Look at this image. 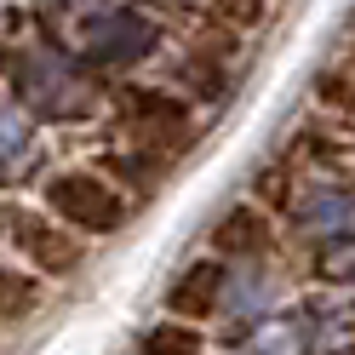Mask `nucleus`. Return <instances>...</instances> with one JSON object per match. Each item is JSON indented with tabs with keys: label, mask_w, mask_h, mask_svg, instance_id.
Segmentation results:
<instances>
[{
	"label": "nucleus",
	"mask_w": 355,
	"mask_h": 355,
	"mask_svg": "<svg viewBox=\"0 0 355 355\" xmlns=\"http://www.w3.org/2000/svg\"><path fill=\"white\" fill-rule=\"evenodd\" d=\"M109 103H115V121L132 138V149H144L166 166L201 138V109L184 92H172L166 80H126L109 92Z\"/></svg>",
	"instance_id": "obj_3"
},
{
	"label": "nucleus",
	"mask_w": 355,
	"mask_h": 355,
	"mask_svg": "<svg viewBox=\"0 0 355 355\" xmlns=\"http://www.w3.org/2000/svg\"><path fill=\"white\" fill-rule=\"evenodd\" d=\"M40 161H46V149H40V126L17 103H0V184L35 178ZM40 178H46V172H40Z\"/></svg>",
	"instance_id": "obj_10"
},
{
	"label": "nucleus",
	"mask_w": 355,
	"mask_h": 355,
	"mask_svg": "<svg viewBox=\"0 0 355 355\" xmlns=\"http://www.w3.org/2000/svg\"><path fill=\"white\" fill-rule=\"evenodd\" d=\"M40 304H46V281L35 270H24L17 258H0V327L29 321Z\"/></svg>",
	"instance_id": "obj_12"
},
{
	"label": "nucleus",
	"mask_w": 355,
	"mask_h": 355,
	"mask_svg": "<svg viewBox=\"0 0 355 355\" xmlns=\"http://www.w3.org/2000/svg\"><path fill=\"white\" fill-rule=\"evenodd\" d=\"M281 309H286V281L275 275V263H230L218 315H230V321H241V332H252L263 321H275Z\"/></svg>",
	"instance_id": "obj_8"
},
{
	"label": "nucleus",
	"mask_w": 355,
	"mask_h": 355,
	"mask_svg": "<svg viewBox=\"0 0 355 355\" xmlns=\"http://www.w3.org/2000/svg\"><path fill=\"white\" fill-rule=\"evenodd\" d=\"M270 6L275 0H201L207 29H218V35H258L270 24Z\"/></svg>",
	"instance_id": "obj_14"
},
{
	"label": "nucleus",
	"mask_w": 355,
	"mask_h": 355,
	"mask_svg": "<svg viewBox=\"0 0 355 355\" xmlns=\"http://www.w3.org/2000/svg\"><path fill=\"white\" fill-rule=\"evenodd\" d=\"M309 98H315L321 109H332V115L355 121V63H327V69L315 75V86H309Z\"/></svg>",
	"instance_id": "obj_15"
},
{
	"label": "nucleus",
	"mask_w": 355,
	"mask_h": 355,
	"mask_svg": "<svg viewBox=\"0 0 355 355\" xmlns=\"http://www.w3.org/2000/svg\"><path fill=\"white\" fill-rule=\"evenodd\" d=\"M98 172L126 195V201H149V195L161 189V178H166V161H155L144 149H109V155H98Z\"/></svg>",
	"instance_id": "obj_11"
},
{
	"label": "nucleus",
	"mask_w": 355,
	"mask_h": 355,
	"mask_svg": "<svg viewBox=\"0 0 355 355\" xmlns=\"http://www.w3.org/2000/svg\"><path fill=\"white\" fill-rule=\"evenodd\" d=\"M40 207H46L63 230H75L80 241L121 235L132 224V212H138L98 166H58V172H46L40 178Z\"/></svg>",
	"instance_id": "obj_4"
},
{
	"label": "nucleus",
	"mask_w": 355,
	"mask_h": 355,
	"mask_svg": "<svg viewBox=\"0 0 355 355\" xmlns=\"http://www.w3.org/2000/svg\"><path fill=\"white\" fill-rule=\"evenodd\" d=\"M138 355H207V332L195 321H178V315H155L138 332Z\"/></svg>",
	"instance_id": "obj_13"
},
{
	"label": "nucleus",
	"mask_w": 355,
	"mask_h": 355,
	"mask_svg": "<svg viewBox=\"0 0 355 355\" xmlns=\"http://www.w3.org/2000/svg\"><path fill=\"white\" fill-rule=\"evenodd\" d=\"M315 275L327 286H355V235L321 241V247H315Z\"/></svg>",
	"instance_id": "obj_16"
},
{
	"label": "nucleus",
	"mask_w": 355,
	"mask_h": 355,
	"mask_svg": "<svg viewBox=\"0 0 355 355\" xmlns=\"http://www.w3.org/2000/svg\"><path fill=\"white\" fill-rule=\"evenodd\" d=\"M109 98V86L98 69H86V63L69 52V46H52V40H40V46H24L12 58V103L24 109V115L40 126H80L92 121Z\"/></svg>",
	"instance_id": "obj_1"
},
{
	"label": "nucleus",
	"mask_w": 355,
	"mask_h": 355,
	"mask_svg": "<svg viewBox=\"0 0 355 355\" xmlns=\"http://www.w3.org/2000/svg\"><path fill=\"white\" fill-rule=\"evenodd\" d=\"M161 46H166L161 17L144 6H126V0H98L69 29V52L86 69H138V63L161 58Z\"/></svg>",
	"instance_id": "obj_2"
},
{
	"label": "nucleus",
	"mask_w": 355,
	"mask_h": 355,
	"mask_svg": "<svg viewBox=\"0 0 355 355\" xmlns=\"http://www.w3.org/2000/svg\"><path fill=\"white\" fill-rule=\"evenodd\" d=\"M286 224L304 241H338L355 235V189L349 184H332V178H315V184H298L286 195Z\"/></svg>",
	"instance_id": "obj_7"
},
{
	"label": "nucleus",
	"mask_w": 355,
	"mask_h": 355,
	"mask_svg": "<svg viewBox=\"0 0 355 355\" xmlns=\"http://www.w3.org/2000/svg\"><path fill=\"white\" fill-rule=\"evenodd\" d=\"M149 6H161V12H189V6H201V0H149Z\"/></svg>",
	"instance_id": "obj_17"
},
{
	"label": "nucleus",
	"mask_w": 355,
	"mask_h": 355,
	"mask_svg": "<svg viewBox=\"0 0 355 355\" xmlns=\"http://www.w3.org/2000/svg\"><path fill=\"white\" fill-rule=\"evenodd\" d=\"M0 241L17 252L24 270H35L40 281H69L86 263V241L75 230H63L46 207H0Z\"/></svg>",
	"instance_id": "obj_5"
},
{
	"label": "nucleus",
	"mask_w": 355,
	"mask_h": 355,
	"mask_svg": "<svg viewBox=\"0 0 355 355\" xmlns=\"http://www.w3.org/2000/svg\"><path fill=\"white\" fill-rule=\"evenodd\" d=\"M224 281H230V263L224 258H212V252L207 258H189L184 270L166 281V315L207 327L218 309H224Z\"/></svg>",
	"instance_id": "obj_9"
},
{
	"label": "nucleus",
	"mask_w": 355,
	"mask_h": 355,
	"mask_svg": "<svg viewBox=\"0 0 355 355\" xmlns=\"http://www.w3.org/2000/svg\"><path fill=\"white\" fill-rule=\"evenodd\" d=\"M207 252L224 263H275L281 252V224L263 201H235L218 224L207 230Z\"/></svg>",
	"instance_id": "obj_6"
}]
</instances>
